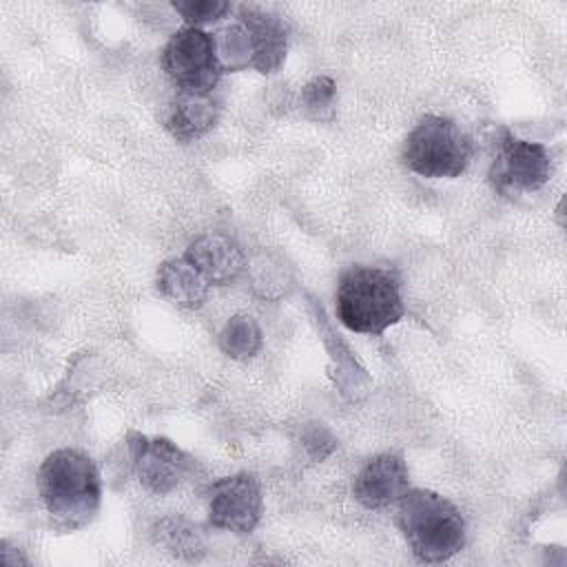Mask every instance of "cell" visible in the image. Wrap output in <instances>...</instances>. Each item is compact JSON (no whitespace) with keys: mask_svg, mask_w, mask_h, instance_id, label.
I'll list each match as a JSON object with an SVG mask.
<instances>
[{"mask_svg":"<svg viewBox=\"0 0 567 567\" xmlns=\"http://www.w3.org/2000/svg\"><path fill=\"white\" fill-rule=\"evenodd\" d=\"M38 492L58 527L80 529L100 509L102 481L91 456L73 447H62L42 461Z\"/></svg>","mask_w":567,"mask_h":567,"instance_id":"1","label":"cell"},{"mask_svg":"<svg viewBox=\"0 0 567 567\" xmlns=\"http://www.w3.org/2000/svg\"><path fill=\"white\" fill-rule=\"evenodd\" d=\"M334 297L337 317L352 332L379 337L405 315L401 284L388 268H346L339 277Z\"/></svg>","mask_w":567,"mask_h":567,"instance_id":"2","label":"cell"},{"mask_svg":"<svg viewBox=\"0 0 567 567\" xmlns=\"http://www.w3.org/2000/svg\"><path fill=\"white\" fill-rule=\"evenodd\" d=\"M396 525L421 563H443L465 545L461 509L430 489H408L399 498Z\"/></svg>","mask_w":567,"mask_h":567,"instance_id":"3","label":"cell"},{"mask_svg":"<svg viewBox=\"0 0 567 567\" xmlns=\"http://www.w3.org/2000/svg\"><path fill=\"white\" fill-rule=\"evenodd\" d=\"M472 159L470 137L443 115L427 113L408 133L401 162L416 175L439 179L458 177Z\"/></svg>","mask_w":567,"mask_h":567,"instance_id":"4","label":"cell"},{"mask_svg":"<svg viewBox=\"0 0 567 567\" xmlns=\"http://www.w3.org/2000/svg\"><path fill=\"white\" fill-rule=\"evenodd\" d=\"M162 66L179 93L190 95H210L224 73L215 38L195 27L171 35L162 51Z\"/></svg>","mask_w":567,"mask_h":567,"instance_id":"5","label":"cell"},{"mask_svg":"<svg viewBox=\"0 0 567 567\" xmlns=\"http://www.w3.org/2000/svg\"><path fill=\"white\" fill-rule=\"evenodd\" d=\"M551 175V155L538 142L514 137L501 131L496 153L489 166V182L501 195H518L538 190Z\"/></svg>","mask_w":567,"mask_h":567,"instance_id":"6","label":"cell"},{"mask_svg":"<svg viewBox=\"0 0 567 567\" xmlns=\"http://www.w3.org/2000/svg\"><path fill=\"white\" fill-rule=\"evenodd\" d=\"M126 447L137 481L157 496H164L182 485L195 465V461L166 436L146 439L137 432H131Z\"/></svg>","mask_w":567,"mask_h":567,"instance_id":"7","label":"cell"},{"mask_svg":"<svg viewBox=\"0 0 567 567\" xmlns=\"http://www.w3.org/2000/svg\"><path fill=\"white\" fill-rule=\"evenodd\" d=\"M206 501L210 525L235 534H250L257 527L264 509L259 481L248 472L210 483Z\"/></svg>","mask_w":567,"mask_h":567,"instance_id":"8","label":"cell"},{"mask_svg":"<svg viewBox=\"0 0 567 567\" xmlns=\"http://www.w3.org/2000/svg\"><path fill=\"white\" fill-rule=\"evenodd\" d=\"M410 489V472L401 454L383 452L363 463L352 481V496L365 509H381L399 503Z\"/></svg>","mask_w":567,"mask_h":567,"instance_id":"9","label":"cell"},{"mask_svg":"<svg viewBox=\"0 0 567 567\" xmlns=\"http://www.w3.org/2000/svg\"><path fill=\"white\" fill-rule=\"evenodd\" d=\"M239 27L248 42V66L259 73H275L286 58L288 24L268 11L241 7Z\"/></svg>","mask_w":567,"mask_h":567,"instance_id":"10","label":"cell"},{"mask_svg":"<svg viewBox=\"0 0 567 567\" xmlns=\"http://www.w3.org/2000/svg\"><path fill=\"white\" fill-rule=\"evenodd\" d=\"M184 257L213 286L235 281L246 266V257L237 241L221 233L199 235L195 241H190Z\"/></svg>","mask_w":567,"mask_h":567,"instance_id":"11","label":"cell"},{"mask_svg":"<svg viewBox=\"0 0 567 567\" xmlns=\"http://www.w3.org/2000/svg\"><path fill=\"white\" fill-rule=\"evenodd\" d=\"M217 122V104L210 95H190L177 93V97L168 104L164 115L166 131L179 140L190 142L208 133Z\"/></svg>","mask_w":567,"mask_h":567,"instance_id":"12","label":"cell"},{"mask_svg":"<svg viewBox=\"0 0 567 567\" xmlns=\"http://www.w3.org/2000/svg\"><path fill=\"white\" fill-rule=\"evenodd\" d=\"M157 290L164 295L171 303L195 310L206 301L208 295V281L193 268V264L186 257H173L166 259L157 268Z\"/></svg>","mask_w":567,"mask_h":567,"instance_id":"13","label":"cell"},{"mask_svg":"<svg viewBox=\"0 0 567 567\" xmlns=\"http://www.w3.org/2000/svg\"><path fill=\"white\" fill-rule=\"evenodd\" d=\"M151 536L159 549L173 554L175 558L199 560L206 551V538L202 529L182 516L159 518L153 525Z\"/></svg>","mask_w":567,"mask_h":567,"instance_id":"14","label":"cell"},{"mask_svg":"<svg viewBox=\"0 0 567 567\" xmlns=\"http://www.w3.org/2000/svg\"><path fill=\"white\" fill-rule=\"evenodd\" d=\"M219 348L226 357L235 361L252 359L264 343V334L255 317L250 315H233L219 332Z\"/></svg>","mask_w":567,"mask_h":567,"instance_id":"15","label":"cell"},{"mask_svg":"<svg viewBox=\"0 0 567 567\" xmlns=\"http://www.w3.org/2000/svg\"><path fill=\"white\" fill-rule=\"evenodd\" d=\"M334 95H337L334 80L328 75H317L301 89V106L310 120L328 122L332 120V113H334Z\"/></svg>","mask_w":567,"mask_h":567,"instance_id":"16","label":"cell"},{"mask_svg":"<svg viewBox=\"0 0 567 567\" xmlns=\"http://www.w3.org/2000/svg\"><path fill=\"white\" fill-rule=\"evenodd\" d=\"M173 9L184 18L186 27H204L219 20L230 4L224 0H175Z\"/></svg>","mask_w":567,"mask_h":567,"instance_id":"17","label":"cell"},{"mask_svg":"<svg viewBox=\"0 0 567 567\" xmlns=\"http://www.w3.org/2000/svg\"><path fill=\"white\" fill-rule=\"evenodd\" d=\"M301 445L312 461H323L337 447V441L321 423H306L301 430Z\"/></svg>","mask_w":567,"mask_h":567,"instance_id":"18","label":"cell"}]
</instances>
